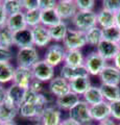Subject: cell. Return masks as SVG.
Returning <instances> with one entry per match:
<instances>
[{
    "label": "cell",
    "mask_w": 120,
    "mask_h": 125,
    "mask_svg": "<svg viewBox=\"0 0 120 125\" xmlns=\"http://www.w3.org/2000/svg\"><path fill=\"white\" fill-rule=\"evenodd\" d=\"M50 100L47 96H45L43 93L40 94L39 98L36 101L32 102H23L21 106L19 107V115L22 118L26 119H36L40 121L42 115H43L46 107L48 106Z\"/></svg>",
    "instance_id": "1"
},
{
    "label": "cell",
    "mask_w": 120,
    "mask_h": 125,
    "mask_svg": "<svg viewBox=\"0 0 120 125\" xmlns=\"http://www.w3.org/2000/svg\"><path fill=\"white\" fill-rule=\"evenodd\" d=\"M76 30L87 32L93 27L97 26V13L91 11H77L74 18L71 20Z\"/></svg>",
    "instance_id": "2"
},
{
    "label": "cell",
    "mask_w": 120,
    "mask_h": 125,
    "mask_svg": "<svg viewBox=\"0 0 120 125\" xmlns=\"http://www.w3.org/2000/svg\"><path fill=\"white\" fill-rule=\"evenodd\" d=\"M69 118L78 125H91L93 120L90 114V105L80 100L69 111Z\"/></svg>",
    "instance_id": "3"
},
{
    "label": "cell",
    "mask_w": 120,
    "mask_h": 125,
    "mask_svg": "<svg viewBox=\"0 0 120 125\" xmlns=\"http://www.w3.org/2000/svg\"><path fill=\"white\" fill-rule=\"evenodd\" d=\"M39 61H40V55H39V52L34 46L20 48L16 55L18 67L32 69Z\"/></svg>",
    "instance_id": "4"
},
{
    "label": "cell",
    "mask_w": 120,
    "mask_h": 125,
    "mask_svg": "<svg viewBox=\"0 0 120 125\" xmlns=\"http://www.w3.org/2000/svg\"><path fill=\"white\" fill-rule=\"evenodd\" d=\"M67 50L60 43H53L47 47L44 54V61H46L53 68L57 67L62 62H65Z\"/></svg>",
    "instance_id": "5"
},
{
    "label": "cell",
    "mask_w": 120,
    "mask_h": 125,
    "mask_svg": "<svg viewBox=\"0 0 120 125\" xmlns=\"http://www.w3.org/2000/svg\"><path fill=\"white\" fill-rule=\"evenodd\" d=\"M84 66L86 67L89 75L99 76L102 70L108 66V62L101 55H99L97 51H92L85 57Z\"/></svg>",
    "instance_id": "6"
},
{
    "label": "cell",
    "mask_w": 120,
    "mask_h": 125,
    "mask_svg": "<svg viewBox=\"0 0 120 125\" xmlns=\"http://www.w3.org/2000/svg\"><path fill=\"white\" fill-rule=\"evenodd\" d=\"M87 45L86 34L83 31L76 29H69L65 40L63 41V46L65 49L69 50H82Z\"/></svg>",
    "instance_id": "7"
},
{
    "label": "cell",
    "mask_w": 120,
    "mask_h": 125,
    "mask_svg": "<svg viewBox=\"0 0 120 125\" xmlns=\"http://www.w3.org/2000/svg\"><path fill=\"white\" fill-rule=\"evenodd\" d=\"M33 78L41 83H49L55 78V68L44 60H40L32 68Z\"/></svg>",
    "instance_id": "8"
},
{
    "label": "cell",
    "mask_w": 120,
    "mask_h": 125,
    "mask_svg": "<svg viewBox=\"0 0 120 125\" xmlns=\"http://www.w3.org/2000/svg\"><path fill=\"white\" fill-rule=\"evenodd\" d=\"M33 78V74L32 69L28 68H23V67H16L15 69V74L13 78V83L19 85L23 90L29 89L32 84Z\"/></svg>",
    "instance_id": "9"
},
{
    "label": "cell",
    "mask_w": 120,
    "mask_h": 125,
    "mask_svg": "<svg viewBox=\"0 0 120 125\" xmlns=\"http://www.w3.org/2000/svg\"><path fill=\"white\" fill-rule=\"evenodd\" d=\"M55 10L62 19V21L72 20L78 11L75 4V0H60L57 1Z\"/></svg>",
    "instance_id": "10"
},
{
    "label": "cell",
    "mask_w": 120,
    "mask_h": 125,
    "mask_svg": "<svg viewBox=\"0 0 120 125\" xmlns=\"http://www.w3.org/2000/svg\"><path fill=\"white\" fill-rule=\"evenodd\" d=\"M48 89L50 94L55 96V98H59V97H62L68 94L69 92H71L70 83L62 76H55L52 80H50Z\"/></svg>",
    "instance_id": "11"
},
{
    "label": "cell",
    "mask_w": 120,
    "mask_h": 125,
    "mask_svg": "<svg viewBox=\"0 0 120 125\" xmlns=\"http://www.w3.org/2000/svg\"><path fill=\"white\" fill-rule=\"evenodd\" d=\"M32 34L34 47L44 48V47L49 45L50 42L52 41L49 34V29L42 24L32 28Z\"/></svg>",
    "instance_id": "12"
},
{
    "label": "cell",
    "mask_w": 120,
    "mask_h": 125,
    "mask_svg": "<svg viewBox=\"0 0 120 125\" xmlns=\"http://www.w3.org/2000/svg\"><path fill=\"white\" fill-rule=\"evenodd\" d=\"M99 79L101 84L120 85V70L114 65H108L99 74Z\"/></svg>",
    "instance_id": "13"
},
{
    "label": "cell",
    "mask_w": 120,
    "mask_h": 125,
    "mask_svg": "<svg viewBox=\"0 0 120 125\" xmlns=\"http://www.w3.org/2000/svg\"><path fill=\"white\" fill-rule=\"evenodd\" d=\"M62 122V111L55 105H48L40 119L42 125H60Z\"/></svg>",
    "instance_id": "14"
},
{
    "label": "cell",
    "mask_w": 120,
    "mask_h": 125,
    "mask_svg": "<svg viewBox=\"0 0 120 125\" xmlns=\"http://www.w3.org/2000/svg\"><path fill=\"white\" fill-rule=\"evenodd\" d=\"M96 51L99 55H101L107 62L108 61H113L115 56L120 51V48L117 43L109 42L106 40H102L96 47Z\"/></svg>",
    "instance_id": "15"
},
{
    "label": "cell",
    "mask_w": 120,
    "mask_h": 125,
    "mask_svg": "<svg viewBox=\"0 0 120 125\" xmlns=\"http://www.w3.org/2000/svg\"><path fill=\"white\" fill-rule=\"evenodd\" d=\"M90 114L93 121H103L108 118H111V109L110 103L107 101H102L100 103L91 105L90 106Z\"/></svg>",
    "instance_id": "16"
},
{
    "label": "cell",
    "mask_w": 120,
    "mask_h": 125,
    "mask_svg": "<svg viewBox=\"0 0 120 125\" xmlns=\"http://www.w3.org/2000/svg\"><path fill=\"white\" fill-rule=\"evenodd\" d=\"M60 76L65 78V79H67L69 83H70V81L76 79V78L87 77L90 75H89V73L85 66H80V67H70V66H67V65H63V67L61 68Z\"/></svg>",
    "instance_id": "17"
},
{
    "label": "cell",
    "mask_w": 120,
    "mask_h": 125,
    "mask_svg": "<svg viewBox=\"0 0 120 125\" xmlns=\"http://www.w3.org/2000/svg\"><path fill=\"white\" fill-rule=\"evenodd\" d=\"M19 114V107L11 103L6 98L0 103V120L3 123L7 121H13Z\"/></svg>",
    "instance_id": "18"
},
{
    "label": "cell",
    "mask_w": 120,
    "mask_h": 125,
    "mask_svg": "<svg viewBox=\"0 0 120 125\" xmlns=\"http://www.w3.org/2000/svg\"><path fill=\"white\" fill-rule=\"evenodd\" d=\"M14 46L20 48H25V47H32L33 46V34L32 28H27L14 32Z\"/></svg>",
    "instance_id": "19"
},
{
    "label": "cell",
    "mask_w": 120,
    "mask_h": 125,
    "mask_svg": "<svg viewBox=\"0 0 120 125\" xmlns=\"http://www.w3.org/2000/svg\"><path fill=\"white\" fill-rule=\"evenodd\" d=\"M82 100L80 99V96L76 95L73 92H69L66 95L59 97V98L55 99V106L59 107L61 111H70V109L74 106L75 104H77L79 101Z\"/></svg>",
    "instance_id": "20"
},
{
    "label": "cell",
    "mask_w": 120,
    "mask_h": 125,
    "mask_svg": "<svg viewBox=\"0 0 120 125\" xmlns=\"http://www.w3.org/2000/svg\"><path fill=\"white\" fill-rule=\"evenodd\" d=\"M5 26L9 29H11L13 32H17V31H20V30L27 28L24 11H21V13H18L16 15H13V16H9Z\"/></svg>",
    "instance_id": "21"
},
{
    "label": "cell",
    "mask_w": 120,
    "mask_h": 125,
    "mask_svg": "<svg viewBox=\"0 0 120 125\" xmlns=\"http://www.w3.org/2000/svg\"><path fill=\"white\" fill-rule=\"evenodd\" d=\"M24 93L25 90L13 83L6 89V99L10 100L11 103H14L17 107H20L23 103V99H24Z\"/></svg>",
    "instance_id": "22"
},
{
    "label": "cell",
    "mask_w": 120,
    "mask_h": 125,
    "mask_svg": "<svg viewBox=\"0 0 120 125\" xmlns=\"http://www.w3.org/2000/svg\"><path fill=\"white\" fill-rule=\"evenodd\" d=\"M91 87L90 76L87 77H79L76 79L70 81V89L71 92L78 96H83L88 91V89Z\"/></svg>",
    "instance_id": "23"
},
{
    "label": "cell",
    "mask_w": 120,
    "mask_h": 125,
    "mask_svg": "<svg viewBox=\"0 0 120 125\" xmlns=\"http://www.w3.org/2000/svg\"><path fill=\"white\" fill-rule=\"evenodd\" d=\"M83 97H84V101L87 102L90 106L104 101V98L102 96L100 88L94 87V85H91V87L88 89V91L83 95Z\"/></svg>",
    "instance_id": "24"
},
{
    "label": "cell",
    "mask_w": 120,
    "mask_h": 125,
    "mask_svg": "<svg viewBox=\"0 0 120 125\" xmlns=\"http://www.w3.org/2000/svg\"><path fill=\"white\" fill-rule=\"evenodd\" d=\"M85 64V56L82 50H69L66 53L64 65L70 67H80Z\"/></svg>",
    "instance_id": "25"
},
{
    "label": "cell",
    "mask_w": 120,
    "mask_h": 125,
    "mask_svg": "<svg viewBox=\"0 0 120 125\" xmlns=\"http://www.w3.org/2000/svg\"><path fill=\"white\" fill-rule=\"evenodd\" d=\"M48 29H49L50 38H51V40L55 41V43L63 42L65 40L66 36H67L68 30H69L65 21H62L61 23H59V24H56L52 27H49Z\"/></svg>",
    "instance_id": "26"
},
{
    "label": "cell",
    "mask_w": 120,
    "mask_h": 125,
    "mask_svg": "<svg viewBox=\"0 0 120 125\" xmlns=\"http://www.w3.org/2000/svg\"><path fill=\"white\" fill-rule=\"evenodd\" d=\"M115 25V14L101 9L97 13V26L101 29H106Z\"/></svg>",
    "instance_id": "27"
},
{
    "label": "cell",
    "mask_w": 120,
    "mask_h": 125,
    "mask_svg": "<svg viewBox=\"0 0 120 125\" xmlns=\"http://www.w3.org/2000/svg\"><path fill=\"white\" fill-rule=\"evenodd\" d=\"M62 22V19L57 15L55 10H41V24L45 27H52Z\"/></svg>",
    "instance_id": "28"
},
{
    "label": "cell",
    "mask_w": 120,
    "mask_h": 125,
    "mask_svg": "<svg viewBox=\"0 0 120 125\" xmlns=\"http://www.w3.org/2000/svg\"><path fill=\"white\" fill-rule=\"evenodd\" d=\"M99 88L101 90L104 101H107V102L110 103L120 99V85L101 84Z\"/></svg>",
    "instance_id": "29"
},
{
    "label": "cell",
    "mask_w": 120,
    "mask_h": 125,
    "mask_svg": "<svg viewBox=\"0 0 120 125\" xmlns=\"http://www.w3.org/2000/svg\"><path fill=\"white\" fill-rule=\"evenodd\" d=\"M15 69L16 68L13 66V64L9 62H0V84L13 81Z\"/></svg>",
    "instance_id": "30"
},
{
    "label": "cell",
    "mask_w": 120,
    "mask_h": 125,
    "mask_svg": "<svg viewBox=\"0 0 120 125\" xmlns=\"http://www.w3.org/2000/svg\"><path fill=\"white\" fill-rule=\"evenodd\" d=\"M85 34H86L87 44L92 47H97L99 43L102 41V29L99 26L93 27L87 32H85Z\"/></svg>",
    "instance_id": "31"
},
{
    "label": "cell",
    "mask_w": 120,
    "mask_h": 125,
    "mask_svg": "<svg viewBox=\"0 0 120 125\" xmlns=\"http://www.w3.org/2000/svg\"><path fill=\"white\" fill-rule=\"evenodd\" d=\"M2 5L4 7L7 16H13L23 10L22 0H3Z\"/></svg>",
    "instance_id": "32"
},
{
    "label": "cell",
    "mask_w": 120,
    "mask_h": 125,
    "mask_svg": "<svg viewBox=\"0 0 120 125\" xmlns=\"http://www.w3.org/2000/svg\"><path fill=\"white\" fill-rule=\"evenodd\" d=\"M14 45V32L6 26L0 27V46L11 49Z\"/></svg>",
    "instance_id": "33"
},
{
    "label": "cell",
    "mask_w": 120,
    "mask_h": 125,
    "mask_svg": "<svg viewBox=\"0 0 120 125\" xmlns=\"http://www.w3.org/2000/svg\"><path fill=\"white\" fill-rule=\"evenodd\" d=\"M24 16L26 24L29 28H33V27L41 24V10L39 9L33 10H26L24 11Z\"/></svg>",
    "instance_id": "34"
},
{
    "label": "cell",
    "mask_w": 120,
    "mask_h": 125,
    "mask_svg": "<svg viewBox=\"0 0 120 125\" xmlns=\"http://www.w3.org/2000/svg\"><path fill=\"white\" fill-rule=\"evenodd\" d=\"M102 40L118 43L120 40V29L116 25L102 29Z\"/></svg>",
    "instance_id": "35"
},
{
    "label": "cell",
    "mask_w": 120,
    "mask_h": 125,
    "mask_svg": "<svg viewBox=\"0 0 120 125\" xmlns=\"http://www.w3.org/2000/svg\"><path fill=\"white\" fill-rule=\"evenodd\" d=\"M77 10L79 11H91L96 5L95 0H75Z\"/></svg>",
    "instance_id": "36"
},
{
    "label": "cell",
    "mask_w": 120,
    "mask_h": 125,
    "mask_svg": "<svg viewBox=\"0 0 120 125\" xmlns=\"http://www.w3.org/2000/svg\"><path fill=\"white\" fill-rule=\"evenodd\" d=\"M102 9L109 10L113 14L118 13L120 10V0H103Z\"/></svg>",
    "instance_id": "37"
},
{
    "label": "cell",
    "mask_w": 120,
    "mask_h": 125,
    "mask_svg": "<svg viewBox=\"0 0 120 125\" xmlns=\"http://www.w3.org/2000/svg\"><path fill=\"white\" fill-rule=\"evenodd\" d=\"M111 118L115 121H120V99L110 102Z\"/></svg>",
    "instance_id": "38"
},
{
    "label": "cell",
    "mask_w": 120,
    "mask_h": 125,
    "mask_svg": "<svg viewBox=\"0 0 120 125\" xmlns=\"http://www.w3.org/2000/svg\"><path fill=\"white\" fill-rule=\"evenodd\" d=\"M56 4H57L56 0H39V10H55Z\"/></svg>",
    "instance_id": "39"
},
{
    "label": "cell",
    "mask_w": 120,
    "mask_h": 125,
    "mask_svg": "<svg viewBox=\"0 0 120 125\" xmlns=\"http://www.w3.org/2000/svg\"><path fill=\"white\" fill-rule=\"evenodd\" d=\"M11 58H13V51L9 48H4V47L0 46V62H11Z\"/></svg>",
    "instance_id": "40"
},
{
    "label": "cell",
    "mask_w": 120,
    "mask_h": 125,
    "mask_svg": "<svg viewBox=\"0 0 120 125\" xmlns=\"http://www.w3.org/2000/svg\"><path fill=\"white\" fill-rule=\"evenodd\" d=\"M23 10H33L39 9V0H22Z\"/></svg>",
    "instance_id": "41"
},
{
    "label": "cell",
    "mask_w": 120,
    "mask_h": 125,
    "mask_svg": "<svg viewBox=\"0 0 120 125\" xmlns=\"http://www.w3.org/2000/svg\"><path fill=\"white\" fill-rule=\"evenodd\" d=\"M7 18H9V16H7L4 7L2 5V1H0V27H3L6 25Z\"/></svg>",
    "instance_id": "42"
},
{
    "label": "cell",
    "mask_w": 120,
    "mask_h": 125,
    "mask_svg": "<svg viewBox=\"0 0 120 125\" xmlns=\"http://www.w3.org/2000/svg\"><path fill=\"white\" fill-rule=\"evenodd\" d=\"M29 89L37 93H42V91H43V83H41V81H39L37 79H33Z\"/></svg>",
    "instance_id": "43"
},
{
    "label": "cell",
    "mask_w": 120,
    "mask_h": 125,
    "mask_svg": "<svg viewBox=\"0 0 120 125\" xmlns=\"http://www.w3.org/2000/svg\"><path fill=\"white\" fill-rule=\"evenodd\" d=\"M97 125H117V124H116V122H115V120H114V119L108 118V119H106V120L98 122Z\"/></svg>",
    "instance_id": "44"
},
{
    "label": "cell",
    "mask_w": 120,
    "mask_h": 125,
    "mask_svg": "<svg viewBox=\"0 0 120 125\" xmlns=\"http://www.w3.org/2000/svg\"><path fill=\"white\" fill-rule=\"evenodd\" d=\"M5 98H6V89L2 84H0V103Z\"/></svg>",
    "instance_id": "45"
},
{
    "label": "cell",
    "mask_w": 120,
    "mask_h": 125,
    "mask_svg": "<svg viewBox=\"0 0 120 125\" xmlns=\"http://www.w3.org/2000/svg\"><path fill=\"white\" fill-rule=\"evenodd\" d=\"M60 125H78L77 123H75L73 120H71L70 118H67V119H64L62 120V122Z\"/></svg>",
    "instance_id": "46"
},
{
    "label": "cell",
    "mask_w": 120,
    "mask_h": 125,
    "mask_svg": "<svg viewBox=\"0 0 120 125\" xmlns=\"http://www.w3.org/2000/svg\"><path fill=\"white\" fill-rule=\"evenodd\" d=\"M113 62H114V66L118 70H120V51L118 52V54L115 56V58L113 60Z\"/></svg>",
    "instance_id": "47"
},
{
    "label": "cell",
    "mask_w": 120,
    "mask_h": 125,
    "mask_svg": "<svg viewBox=\"0 0 120 125\" xmlns=\"http://www.w3.org/2000/svg\"><path fill=\"white\" fill-rule=\"evenodd\" d=\"M115 25L120 29V10L115 14Z\"/></svg>",
    "instance_id": "48"
},
{
    "label": "cell",
    "mask_w": 120,
    "mask_h": 125,
    "mask_svg": "<svg viewBox=\"0 0 120 125\" xmlns=\"http://www.w3.org/2000/svg\"><path fill=\"white\" fill-rule=\"evenodd\" d=\"M3 125H18V124H17L16 121L13 120V121H7V122H4Z\"/></svg>",
    "instance_id": "49"
},
{
    "label": "cell",
    "mask_w": 120,
    "mask_h": 125,
    "mask_svg": "<svg viewBox=\"0 0 120 125\" xmlns=\"http://www.w3.org/2000/svg\"><path fill=\"white\" fill-rule=\"evenodd\" d=\"M117 44H118V46H119V48H120V40H119V42L117 43Z\"/></svg>",
    "instance_id": "50"
},
{
    "label": "cell",
    "mask_w": 120,
    "mask_h": 125,
    "mask_svg": "<svg viewBox=\"0 0 120 125\" xmlns=\"http://www.w3.org/2000/svg\"><path fill=\"white\" fill-rule=\"evenodd\" d=\"M0 125H3V122H2L1 120H0Z\"/></svg>",
    "instance_id": "51"
},
{
    "label": "cell",
    "mask_w": 120,
    "mask_h": 125,
    "mask_svg": "<svg viewBox=\"0 0 120 125\" xmlns=\"http://www.w3.org/2000/svg\"><path fill=\"white\" fill-rule=\"evenodd\" d=\"M34 125H42V124H41V123H36Z\"/></svg>",
    "instance_id": "52"
},
{
    "label": "cell",
    "mask_w": 120,
    "mask_h": 125,
    "mask_svg": "<svg viewBox=\"0 0 120 125\" xmlns=\"http://www.w3.org/2000/svg\"><path fill=\"white\" fill-rule=\"evenodd\" d=\"M117 125H120V123H118V124H117Z\"/></svg>",
    "instance_id": "53"
},
{
    "label": "cell",
    "mask_w": 120,
    "mask_h": 125,
    "mask_svg": "<svg viewBox=\"0 0 120 125\" xmlns=\"http://www.w3.org/2000/svg\"><path fill=\"white\" fill-rule=\"evenodd\" d=\"M91 125H93V124H91Z\"/></svg>",
    "instance_id": "54"
}]
</instances>
